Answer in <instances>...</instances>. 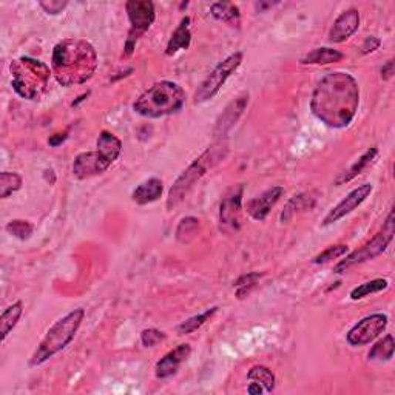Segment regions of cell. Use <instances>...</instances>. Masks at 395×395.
<instances>
[{"instance_id":"ffe728a7","label":"cell","mask_w":395,"mask_h":395,"mask_svg":"<svg viewBox=\"0 0 395 395\" xmlns=\"http://www.w3.org/2000/svg\"><path fill=\"white\" fill-rule=\"evenodd\" d=\"M377 155H378V148L377 147H371V148L366 150V152L360 157H358V160L354 164H352L348 170H344L343 173H340L339 176H336L335 185H341V184L350 183L352 179L357 178L366 167H368V165L372 164V161L375 160Z\"/></svg>"},{"instance_id":"83f0119b","label":"cell","mask_w":395,"mask_h":395,"mask_svg":"<svg viewBox=\"0 0 395 395\" xmlns=\"http://www.w3.org/2000/svg\"><path fill=\"white\" fill-rule=\"evenodd\" d=\"M217 312H218V307H212V309H207V311L203 312V313L195 315V317L183 321L181 325L176 327L178 335H189V334L196 332V330L199 327H203L206 323L209 321Z\"/></svg>"},{"instance_id":"5bb4252c","label":"cell","mask_w":395,"mask_h":395,"mask_svg":"<svg viewBox=\"0 0 395 395\" xmlns=\"http://www.w3.org/2000/svg\"><path fill=\"white\" fill-rule=\"evenodd\" d=\"M249 105V93H242L236 99H233L231 104L226 107V110L221 113V116L217 121V125H215L213 136L215 139L226 138L227 133L232 130L236 125V122L240 121V118L246 111Z\"/></svg>"},{"instance_id":"8d00e7d4","label":"cell","mask_w":395,"mask_h":395,"mask_svg":"<svg viewBox=\"0 0 395 395\" xmlns=\"http://www.w3.org/2000/svg\"><path fill=\"white\" fill-rule=\"evenodd\" d=\"M380 45H382V40H380L378 38H375V36H369V38H366V40L363 42L362 53L363 54L373 53V52H375V49L380 48Z\"/></svg>"},{"instance_id":"d6a6232c","label":"cell","mask_w":395,"mask_h":395,"mask_svg":"<svg viewBox=\"0 0 395 395\" xmlns=\"http://www.w3.org/2000/svg\"><path fill=\"white\" fill-rule=\"evenodd\" d=\"M6 232L10 235H13L14 238L17 240H28L34 232V226L31 224L30 221H24V219H13L6 224Z\"/></svg>"},{"instance_id":"ac0fdd59","label":"cell","mask_w":395,"mask_h":395,"mask_svg":"<svg viewBox=\"0 0 395 395\" xmlns=\"http://www.w3.org/2000/svg\"><path fill=\"white\" fill-rule=\"evenodd\" d=\"M162 192H164V184L161 179L150 178L147 181H144L141 185L136 187L132 193V199L133 203L139 206L152 204L161 198Z\"/></svg>"},{"instance_id":"277c9868","label":"cell","mask_w":395,"mask_h":395,"mask_svg":"<svg viewBox=\"0 0 395 395\" xmlns=\"http://www.w3.org/2000/svg\"><path fill=\"white\" fill-rule=\"evenodd\" d=\"M184 104L185 93L181 85L171 81H161L152 85L136 99L133 110L142 118L157 119L178 113Z\"/></svg>"},{"instance_id":"8992f818","label":"cell","mask_w":395,"mask_h":395,"mask_svg":"<svg viewBox=\"0 0 395 395\" xmlns=\"http://www.w3.org/2000/svg\"><path fill=\"white\" fill-rule=\"evenodd\" d=\"M85 318V311L84 309H75L65 317L56 321L54 325L48 329L47 335L44 340L39 343L38 349L34 350V354L30 358V366L36 368V366L44 364L48 362L49 358H53L56 354H59L61 350L65 349L68 344L75 340L79 327L82 326V321Z\"/></svg>"},{"instance_id":"f35d334b","label":"cell","mask_w":395,"mask_h":395,"mask_svg":"<svg viewBox=\"0 0 395 395\" xmlns=\"http://www.w3.org/2000/svg\"><path fill=\"white\" fill-rule=\"evenodd\" d=\"M67 136H68V132H63V133H57L54 136H52V138L48 139V144L52 147H57V146H61V144L67 139Z\"/></svg>"},{"instance_id":"30bf717a","label":"cell","mask_w":395,"mask_h":395,"mask_svg":"<svg viewBox=\"0 0 395 395\" xmlns=\"http://www.w3.org/2000/svg\"><path fill=\"white\" fill-rule=\"evenodd\" d=\"M244 185L236 184L231 187L222 196L219 204V231L227 235L240 232L242 213Z\"/></svg>"},{"instance_id":"f546056e","label":"cell","mask_w":395,"mask_h":395,"mask_svg":"<svg viewBox=\"0 0 395 395\" xmlns=\"http://www.w3.org/2000/svg\"><path fill=\"white\" fill-rule=\"evenodd\" d=\"M22 183V176L14 173V171H2L0 173V198H10L13 193L20 190Z\"/></svg>"},{"instance_id":"7402d4cb","label":"cell","mask_w":395,"mask_h":395,"mask_svg":"<svg viewBox=\"0 0 395 395\" xmlns=\"http://www.w3.org/2000/svg\"><path fill=\"white\" fill-rule=\"evenodd\" d=\"M210 14L219 22L229 24L232 26H240L241 13L240 8L232 2H217L210 6Z\"/></svg>"},{"instance_id":"7c38bea8","label":"cell","mask_w":395,"mask_h":395,"mask_svg":"<svg viewBox=\"0 0 395 395\" xmlns=\"http://www.w3.org/2000/svg\"><path fill=\"white\" fill-rule=\"evenodd\" d=\"M373 190L372 184H363V185H358L357 189L352 190L350 193H348L346 196H344L339 204H336L332 210H330L325 219H323L321 226H330V224H335V222H339L340 219H343L344 217H348L349 213L354 212L357 207H360L366 199L371 196V193Z\"/></svg>"},{"instance_id":"74e56055","label":"cell","mask_w":395,"mask_h":395,"mask_svg":"<svg viewBox=\"0 0 395 395\" xmlns=\"http://www.w3.org/2000/svg\"><path fill=\"white\" fill-rule=\"evenodd\" d=\"M394 76V61H387L382 68V79L383 81H389Z\"/></svg>"},{"instance_id":"d590c367","label":"cell","mask_w":395,"mask_h":395,"mask_svg":"<svg viewBox=\"0 0 395 395\" xmlns=\"http://www.w3.org/2000/svg\"><path fill=\"white\" fill-rule=\"evenodd\" d=\"M39 5L47 14H53V16H56V14H59L67 8L68 2H65V0H63V2L62 0H44V2H39Z\"/></svg>"},{"instance_id":"52a82bcc","label":"cell","mask_w":395,"mask_h":395,"mask_svg":"<svg viewBox=\"0 0 395 395\" xmlns=\"http://www.w3.org/2000/svg\"><path fill=\"white\" fill-rule=\"evenodd\" d=\"M394 233H395V221H394V210H391L389 215H387L382 231L373 236L371 241L366 242L363 247L349 254L344 260H341L334 268V272L335 274H344V272L349 270L350 268H354V265L371 261L373 258L385 254L386 249L389 247V244L392 242Z\"/></svg>"},{"instance_id":"e575fe53","label":"cell","mask_w":395,"mask_h":395,"mask_svg":"<svg viewBox=\"0 0 395 395\" xmlns=\"http://www.w3.org/2000/svg\"><path fill=\"white\" fill-rule=\"evenodd\" d=\"M165 339H167V335H165L162 330H157L153 327L142 330V334H141V343L144 348H155Z\"/></svg>"},{"instance_id":"4fadbf2b","label":"cell","mask_w":395,"mask_h":395,"mask_svg":"<svg viewBox=\"0 0 395 395\" xmlns=\"http://www.w3.org/2000/svg\"><path fill=\"white\" fill-rule=\"evenodd\" d=\"M113 162L100 152H85L77 155L73 162V175L77 179H88L102 175L110 169Z\"/></svg>"},{"instance_id":"9a60e30c","label":"cell","mask_w":395,"mask_h":395,"mask_svg":"<svg viewBox=\"0 0 395 395\" xmlns=\"http://www.w3.org/2000/svg\"><path fill=\"white\" fill-rule=\"evenodd\" d=\"M358 28H360V13L354 8L343 11L334 20V25L329 30V42H332V44H343V42H346L358 31Z\"/></svg>"},{"instance_id":"6da1fadb","label":"cell","mask_w":395,"mask_h":395,"mask_svg":"<svg viewBox=\"0 0 395 395\" xmlns=\"http://www.w3.org/2000/svg\"><path fill=\"white\" fill-rule=\"evenodd\" d=\"M360 107V88L349 73L334 71L321 77L311 99V111L330 128H346Z\"/></svg>"},{"instance_id":"7a4b0ae2","label":"cell","mask_w":395,"mask_h":395,"mask_svg":"<svg viewBox=\"0 0 395 395\" xmlns=\"http://www.w3.org/2000/svg\"><path fill=\"white\" fill-rule=\"evenodd\" d=\"M98 53L88 40L68 38L53 49L52 73L62 87L85 84L98 70Z\"/></svg>"},{"instance_id":"d4e9b609","label":"cell","mask_w":395,"mask_h":395,"mask_svg":"<svg viewBox=\"0 0 395 395\" xmlns=\"http://www.w3.org/2000/svg\"><path fill=\"white\" fill-rule=\"evenodd\" d=\"M394 350H395L394 336L391 334H387L382 340L373 344L372 349L369 350L368 358L372 362H389L394 357Z\"/></svg>"},{"instance_id":"cb8c5ba5","label":"cell","mask_w":395,"mask_h":395,"mask_svg":"<svg viewBox=\"0 0 395 395\" xmlns=\"http://www.w3.org/2000/svg\"><path fill=\"white\" fill-rule=\"evenodd\" d=\"M98 152L102 153L105 157H109L111 162H114L121 156L122 152V142L110 132H100L98 138Z\"/></svg>"},{"instance_id":"3957f363","label":"cell","mask_w":395,"mask_h":395,"mask_svg":"<svg viewBox=\"0 0 395 395\" xmlns=\"http://www.w3.org/2000/svg\"><path fill=\"white\" fill-rule=\"evenodd\" d=\"M227 155H229L227 138H221L215 141L203 155L196 157V160L178 176L173 185L170 187L169 198H167V209L173 210L175 207L181 204L184 198L187 196V193L195 187V184L199 183L213 167H217L221 161H224Z\"/></svg>"},{"instance_id":"ba28073f","label":"cell","mask_w":395,"mask_h":395,"mask_svg":"<svg viewBox=\"0 0 395 395\" xmlns=\"http://www.w3.org/2000/svg\"><path fill=\"white\" fill-rule=\"evenodd\" d=\"M125 10L128 14V20H130V31H128V38L125 42V56H132L136 44L144 33L150 30L156 19L155 5L150 0H130L125 3Z\"/></svg>"},{"instance_id":"f1b7e54d","label":"cell","mask_w":395,"mask_h":395,"mask_svg":"<svg viewBox=\"0 0 395 395\" xmlns=\"http://www.w3.org/2000/svg\"><path fill=\"white\" fill-rule=\"evenodd\" d=\"M387 286H389V281L385 278H377V279H372V281L368 283H363L360 286H357L355 289L350 291V300H363L366 297H369L371 293H378L385 289H387Z\"/></svg>"},{"instance_id":"8fae6325","label":"cell","mask_w":395,"mask_h":395,"mask_svg":"<svg viewBox=\"0 0 395 395\" xmlns=\"http://www.w3.org/2000/svg\"><path fill=\"white\" fill-rule=\"evenodd\" d=\"M387 325H389V318L385 313H372L360 320L357 325L352 327L348 335L346 341L352 348H362L366 344L372 343L382 335Z\"/></svg>"},{"instance_id":"2e32d148","label":"cell","mask_w":395,"mask_h":395,"mask_svg":"<svg viewBox=\"0 0 395 395\" xmlns=\"http://www.w3.org/2000/svg\"><path fill=\"white\" fill-rule=\"evenodd\" d=\"M190 355H192V346L187 343L179 344V346H176L175 349L167 352V354H165L155 366L156 378L164 380L175 375L179 368L183 366V363L189 360Z\"/></svg>"},{"instance_id":"484cf974","label":"cell","mask_w":395,"mask_h":395,"mask_svg":"<svg viewBox=\"0 0 395 395\" xmlns=\"http://www.w3.org/2000/svg\"><path fill=\"white\" fill-rule=\"evenodd\" d=\"M247 380L249 382H255L258 385H261L264 387L265 394H269L275 389L277 378L274 375V372H272L269 368H265V366L261 364L254 366L247 373Z\"/></svg>"},{"instance_id":"d6986e66","label":"cell","mask_w":395,"mask_h":395,"mask_svg":"<svg viewBox=\"0 0 395 395\" xmlns=\"http://www.w3.org/2000/svg\"><path fill=\"white\" fill-rule=\"evenodd\" d=\"M192 42V33H190V17H183L181 22H179L178 28L171 34V38L167 44V49H165V54L167 56H175L181 49H187L190 47Z\"/></svg>"},{"instance_id":"e0dca14e","label":"cell","mask_w":395,"mask_h":395,"mask_svg":"<svg viewBox=\"0 0 395 395\" xmlns=\"http://www.w3.org/2000/svg\"><path fill=\"white\" fill-rule=\"evenodd\" d=\"M283 195H284V189L281 185L272 187V189L265 190L263 195L249 201L247 206H246L247 213L255 221H264L265 218H268V215L277 206L279 198H281Z\"/></svg>"},{"instance_id":"4316f807","label":"cell","mask_w":395,"mask_h":395,"mask_svg":"<svg viewBox=\"0 0 395 395\" xmlns=\"http://www.w3.org/2000/svg\"><path fill=\"white\" fill-rule=\"evenodd\" d=\"M199 219L195 217H185L176 227V240L181 244H190L199 233Z\"/></svg>"},{"instance_id":"4dcf8cb0","label":"cell","mask_w":395,"mask_h":395,"mask_svg":"<svg viewBox=\"0 0 395 395\" xmlns=\"http://www.w3.org/2000/svg\"><path fill=\"white\" fill-rule=\"evenodd\" d=\"M260 278H261V274H258V272H250V274L241 275V277L233 283L236 298H238V300H244L246 297H249L250 292H252V291L255 289L258 281H260Z\"/></svg>"},{"instance_id":"9c48e42d","label":"cell","mask_w":395,"mask_h":395,"mask_svg":"<svg viewBox=\"0 0 395 395\" xmlns=\"http://www.w3.org/2000/svg\"><path fill=\"white\" fill-rule=\"evenodd\" d=\"M241 63H242L241 52L233 53L229 57H226L222 62H219L218 65L213 68L212 73L207 76L203 82H201V85L195 93V102L203 104L217 96L219 90L224 87L227 79L241 67Z\"/></svg>"},{"instance_id":"5b68a950","label":"cell","mask_w":395,"mask_h":395,"mask_svg":"<svg viewBox=\"0 0 395 395\" xmlns=\"http://www.w3.org/2000/svg\"><path fill=\"white\" fill-rule=\"evenodd\" d=\"M11 85L20 98L39 100L48 88L52 71L47 63L34 57L24 56L11 62Z\"/></svg>"},{"instance_id":"603a6c76","label":"cell","mask_w":395,"mask_h":395,"mask_svg":"<svg viewBox=\"0 0 395 395\" xmlns=\"http://www.w3.org/2000/svg\"><path fill=\"white\" fill-rule=\"evenodd\" d=\"M24 313V303L16 301V303L6 307L2 317H0V334H2V343L8 339V335L13 332V329L17 326V323Z\"/></svg>"},{"instance_id":"1f68e13d","label":"cell","mask_w":395,"mask_h":395,"mask_svg":"<svg viewBox=\"0 0 395 395\" xmlns=\"http://www.w3.org/2000/svg\"><path fill=\"white\" fill-rule=\"evenodd\" d=\"M312 206H313V199L309 195H306V193H301V195H295L289 201V203H287V206L284 207V210L281 213V222H287L298 210L311 209Z\"/></svg>"},{"instance_id":"836d02e7","label":"cell","mask_w":395,"mask_h":395,"mask_svg":"<svg viewBox=\"0 0 395 395\" xmlns=\"http://www.w3.org/2000/svg\"><path fill=\"white\" fill-rule=\"evenodd\" d=\"M349 252V247L344 246V244H339V246H330L326 250H323L320 255H317L312 260L313 264H326L332 260H336L343 255H346Z\"/></svg>"},{"instance_id":"44dd1931","label":"cell","mask_w":395,"mask_h":395,"mask_svg":"<svg viewBox=\"0 0 395 395\" xmlns=\"http://www.w3.org/2000/svg\"><path fill=\"white\" fill-rule=\"evenodd\" d=\"M344 59V54L339 49L321 47L315 48L311 53H307L303 59L300 61L301 65H330V63H336Z\"/></svg>"}]
</instances>
